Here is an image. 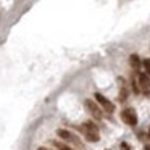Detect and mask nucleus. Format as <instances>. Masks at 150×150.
Masks as SVG:
<instances>
[{
    "mask_svg": "<svg viewBox=\"0 0 150 150\" xmlns=\"http://www.w3.org/2000/svg\"><path fill=\"white\" fill-rule=\"evenodd\" d=\"M127 98V86L123 82V79H121V91H120V102H126Z\"/></svg>",
    "mask_w": 150,
    "mask_h": 150,
    "instance_id": "8",
    "label": "nucleus"
},
{
    "mask_svg": "<svg viewBox=\"0 0 150 150\" xmlns=\"http://www.w3.org/2000/svg\"><path fill=\"white\" fill-rule=\"evenodd\" d=\"M129 63H131V66H132L134 71H137V69L140 68V58H139V55L132 53V55L129 57Z\"/></svg>",
    "mask_w": 150,
    "mask_h": 150,
    "instance_id": "7",
    "label": "nucleus"
},
{
    "mask_svg": "<svg viewBox=\"0 0 150 150\" xmlns=\"http://www.w3.org/2000/svg\"><path fill=\"white\" fill-rule=\"evenodd\" d=\"M84 107H86V110H87L89 113L95 118V120H102V110H100V107H98L94 100H89V98H87V100L84 102Z\"/></svg>",
    "mask_w": 150,
    "mask_h": 150,
    "instance_id": "5",
    "label": "nucleus"
},
{
    "mask_svg": "<svg viewBox=\"0 0 150 150\" xmlns=\"http://www.w3.org/2000/svg\"><path fill=\"white\" fill-rule=\"evenodd\" d=\"M131 86H132V91H134V94H139V86H137V81H134V79H132V81H131Z\"/></svg>",
    "mask_w": 150,
    "mask_h": 150,
    "instance_id": "11",
    "label": "nucleus"
},
{
    "mask_svg": "<svg viewBox=\"0 0 150 150\" xmlns=\"http://www.w3.org/2000/svg\"><path fill=\"white\" fill-rule=\"evenodd\" d=\"M57 136H58L60 139H63V140H66V142H69V144H73V145L82 149V142L79 140V137H76L74 134L69 132V131H66V129H58V131H57Z\"/></svg>",
    "mask_w": 150,
    "mask_h": 150,
    "instance_id": "2",
    "label": "nucleus"
},
{
    "mask_svg": "<svg viewBox=\"0 0 150 150\" xmlns=\"http://www.w3.org/2000/svg\"><path fill=\"white\" fill-rule=\"evenodd\" d=\"M37 150H52V149H47V147H39Z\"/></svg>",
    "mask_w": 150,
    "mask_h": 150,
    "instance_id": "13",
    "label": "nucleus"
},
{
    "mask_svg": "<svg viewBox=\"0 0 150 150\" xmlns=\"http://www.w3.org/2000/svg\"><path fill=\"white\" fill-rule=\"evenodd\" d=\"M121 149H123V150H131V147H129V144L123 142V144H121Z\"/></svg>",
    "mask_w": 150,
    "mask_h": 150,
    "instance_id": "12",
    "label": "nucleus"
},
{
    "mask_svg": "<svg viewBox=\"0 0 150 150\" xmlns=\"http://www.w3.org/2000/svg\"><path fill=\"white\" fill-rule=\"evenodd\" d=\"M95 98H97L98 105L102 107V110H103V111H107V113H113V111H115V105L111 103L107 97H103L102 94H98V92H97V94H95Z\"/></svg>",
    "mask_w": 150,
    "mask_h": 150,
    "instance_id": "6",
    "label": "nucleus"
},
{
    "mask_svg": "<svg viewBox=\"0 0 150 150\" xmlns=\"http://www.w3.org/2000/svg\"><path fill=\"white\" fill-rule=\"evenodd\" d=\"M137 86H139V91L144 94H150V78L145 73H139L137 76Z\"/></svg>",
    "mask_w": 150,
    "mask_h": 150,
    "instance_id": "4",
    "label": "nucleus"
},
{
    "mask_svg": "<svg viewBox=\"0 0 150 150\" xmlns=\"http://www.w3.org/2000/svg\"><path fill=\"white\" fill-rule=\"evenodd\" d=\"M144 150H150V145H145V149H144Z\"/></svg>",
    "mask_w": 150,
    "mask_h": 150,
    "instance_id": "14",
    "label": "nucleus"
},
{
    "mask_svg": "<svg viewBox=\"0 0 150 150\" xmlns=\"http://www.w3.org/2000/svg\"><path fill=\"white\" fill-rule=\"evenodd\" d=\"M149 134H150V129H149Z\"/></svg>",
    "mask_w": 150,
    "mask_h": 150,
    "instance_id": "15",
    "label": "nucleus"
},
{
    "mask_svg": "<svg viewBox=\"0 0 150 150\" xmlns=\"http://www.w3.org/2000/svg\"><path fill=\"white\" fill-rule=\"evenodd\" d=\"M52 145L55 147V149H58V150H71L66 144H63V142H60V140H52Z\"/></svg>",
    "mask_w": 150,
    "mask_h": 150,
    "instance_id": "9",
    "label": "nucleus"
},
{
    "mask_svg": "<svg viewBox=\"0 0 150 150\" xmlns=\"http://www.w3.org/2000/svg\"><path fill=\"white\" fill-rule=\"evenodd\" d=\"M121 120H123L127 126L134 127L137 124V115H136V111H134L132 108H124V110L121 111Z\"/></svg>",
    "mask_w": 150,
    "mask_h": 150,
    "instance_id": "3",
    "label": "nucleus"
},
{
    "mask_svg": "<svg viewBox=\"0 0 150 150\" xmlns=\"http://www.w3.org/2000/svg\"><path fill=\"white\" fill-rule=\"evenodd\" d=\"M142 65H144V69H145V74L150 76V58H145L142 62Z\"/></svg>",
    "mask_w": 150,
    "mask_h": 150,
    "instance_id": "10",
    "label": "nucleus"
},
{
    "mask_svg": "<svg viewBox=\"0 0 150 150\" xmlns=\"http://www.w3.org/2000/svg\"><path fill=\"white\" fill-rule=\"evenodd\" d=\"M81 132L84 134V137L89 140V142H98V139H100L97 124L92 123V121H86V123H82Z\"/></svg>",
    "mask_w": 150,
    "mask_h": 150,
    "instance_id": "1",
    "label": "nucleus"
}]
</instances>
